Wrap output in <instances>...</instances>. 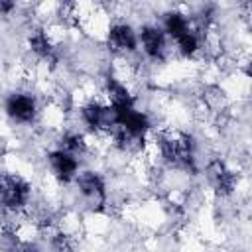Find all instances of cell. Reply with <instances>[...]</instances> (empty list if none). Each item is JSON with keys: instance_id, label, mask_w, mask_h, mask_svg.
Wrapping results in <instances>:
<instances>
[{"instance_id": "cell-5", "label": "cell", "mask_w": 252, "mask_h": 252, "mask_svg": "<svg viewBox=\"0 0 252 252\" xmlns=\"http://www.w3.org/2000/svg\"><path fill=\"white\" fill-rule=\"evenodd\" d=\"M47 161H49V173L57 183L75 181L79 173V158L55 148L53 152H49Z\"/></svg>"}, {"instance_id": "cell-3", "label": "cell", "mask_w": 252, "mask_h": 252, "mask_svg": "<svg viewBox=\"0 0 252 252\" xmlns=\"http://www.w3.org/2000/svg\"><path fill=\"white\" fill-rule=\"evenodd\" d=\"M138 45L142 47L144 55L152 61H161L167 57L173 43H169L167 35L158 26H142L138 32Z\"/></svg>"}, {"instance_id": "cell-4", "label": "cell", "mask_w": 252, "mask_h": 252, "mask_svg": "<svg viewBox=\"0 0 252 252\" xmlns=\"http://www.w3.org/2000/svg\"><path fill=\"white\" fill-rule=\"evenodd\" d=\"M4 110L16 124H32L37 118V100L28 91H16L6 98Z\"/></svg>"}, {"instance_id": "cell-1", "label": "cell", "mask_w": 252, "mask_h": 252, "mask_svg": "<svg viewBox=\"0 0 252 252\" xmlns=\"http://www.w3.org/2000/svg\"><path fill=\"white\" fill-rule=\"evenodd\" d=\"M75 185H77L81 199L91 209H100L106 205V183L100 173H96L93 169L79 171L75 177Z\"/></svg>"}, {"instance_id": "cell-6", "label": "cell", "mask_w": 252, "mask_h": 252, "mask_svg": "<svg viewBox=\"0 0 252 252\" xmlns=\"http://www.w3.org/2000/svg\"><path fill=\"white\" fill-rule=\"evenodd\" d=\"M16 10L14 2H0V16H10Z\"/></svg>"}, {"instance_id": "cell-2", "label": "cell", "mask_w": 252, "mask_h": 252, "mask_svg": "<svg viewBox=\"0 0 252 252\" xmlns=\"http://www.w3.org/2000/svg\"><path fill=\"white\" fill-rule=\"evenodd\" d=\"M106 43L114 57H130L138 51V33L130 24L116 22L106 32Z\"/></svg>"}]
</instances>
